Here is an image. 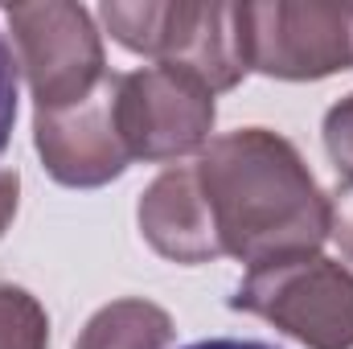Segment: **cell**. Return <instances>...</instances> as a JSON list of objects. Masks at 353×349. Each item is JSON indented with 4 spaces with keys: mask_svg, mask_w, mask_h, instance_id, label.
Wrapping results in <instances>:
<instances>
[{
    "mask_svg": "<svg viewBox=\"0 0 353 349\" xmlns=\"http://www.w3.org/2000/svg\"><path fill=\"white\" fill-rule=\"evenodd\" d=\"M197 181L222 255H234L251 271L316 255L329 239V197L279 132L239 128L210 140L197 157Z\"/></svg>",
    "mask_w": 353,
    "mask_h": 349,
    "instance_id": "obj_1",
    "label": "cell"
},
{
    "mask_svg": "<svg viewBox=\"0 0 353 349\" xmlns=\"http://www.w3.org/2000/svg\"><path fill=\"white\" fill-rule=\"evenodd\" d=\"M107 33L157 66H176L201 79L214 94L234 90L247 74L239 33H234V4L218 0H144L119 4L107 0L99 8Z\"/></svg>",
    "mask_w": 353,
    "mask_h": 349,
    "instance_id": "obj_2",
    "label": "cell"
},
{
    "mask_svg": "<svg viewBox=\"0 0 353 349\" xmlns=\"http://www.w3.org/2000/svg\"><path fill=\"white\" fill-rule=\"evenodd\" d=\"M247 70L312 83L353 70V0H247L234 4Z\"/></svg>",
    "mask_w": 353,
    "mask_h": 349,
    "instance_id": "obj_3",
    "label": "cell"
},
{
    "mask_svg": "<svg viewBox=\"0 0 353 349\" xmlns=\"http://www.w3.org/2000/svg\"><path fill=\"white\" fill-rule=\"evenodd\" d=\"M230 308L263 317L308 349H353V271L321 251L247 271Z\"/></svg>",
    "mask_w": 353,
    "mask_h": 349,
    "instance_id": "obj_4",
    "label": "cell"
},
{
    "mask_svg": "<svg viewBox=\"0 0 353 349\" xmlns=\"http://www.w3.org/2000/svg\"><path fill=\"white\" fill-rule=\"evenodd\" d=\"M17 66L29 79L37 111H58L99 90L107 79L103 37L83 4H8Z\"/></svg>",
    "mask_w": 353,
    "mask_h": 349,
    "instance_id": "obj_5",
    "label": "cell"
},
{
    "mask_svg": "<svg viewBox=\"0 0 353 349\" xmlns=\"http://www.w3.org/2000/svg\"><path fill=\"white\" fill-rule=\"evenodd\" d=\"M115 119L132 161L165 165L205 152L218 107L214 90L189 70L144 66L115 79Z\"/></svg>",
    "mask_w": 353,
    "mask_h": 349,
    "instance_id": "obj_6",
    "label": "cell"
},
{
    "mask_svg": "<svg viewBox=\"0 0 353 349\" xmlns=\"http://www.w3.org/2000/svg\"><path fill=\"white\" fill-rule=\"evenodd\" d=\"M115 79L107 74L94 94L58 107L33 111V144L41 152L46 173L70 189H99L132 165V152L119 136L115 119Z\"/></svg>",
    "mask_w": 353,
    "mask_h": 349,
    "instance_id": "obj_7",
    "label": "cell"
},
{
    "mask_svg": "<svg viewBox=\"0 0 353 349\" xmlns=\"http://www.w3.org/2000/svg\"><path fill=\"white\" fill-rule=\"evenodd\" d=\"M136 218H140L144 243L165 259L193 267V263H210L222 255L214 214L197 181V165H169L144 189Z\"/></svg>",
    "mask_w": 353,
    "mask_h": 349,
    "instance_id": "obj_8",
    "label": "cell"
},
{
    "mask_svg": "<svg viewBox=\"0 0 353 349\" xmlns=\"http://www.w3.org/2000/svg\"><path fill=\"white\" fill-rule=\"evenodd\" d=\"M173 341V317L152 300H111L79 333L74 349H165Z\"/></svg>",
    "mask_w": 353,
    "mask_h": 349,
    "instance_id": "obj_9",
    "label": "cell"
},
{
    "mask_svg": "<svg viewBox=\"0 0 353 349\" xmlns=\"http://www.w3.org/2000/svg\"><path fill=\"white\" fill-rule=\"evenodd\" d=\"M0 349H50V317L37 296L0 283Z\"/></svg>",
    "mask_w": 353,
    "mask_h": 349,
    "instance_id": "obj_10",
    "label": "cell"
},
{
    "mask_svg": "<svg viewBox=\"0 0 353 349\" xmlns=\"http://www.w3.org/2000/svg\"><path fill=\"white\" fill-rule=\"evenodd\" d=\"M325 152L333 169L345 177V185H353V94L333 103L325 115Z\"/></svg>",
    "mask_w": 353,
    "mask_h": 349,
    "instance_id": "obj_11",
    "label": "cell"
},
{
    "mask_svg": "<svg viewBox=\"0 0 353 349\" xmlns=\"http://www.w3.org/2000/svg\"><path fill=\"white\" fill-rule=\"evenodd\" d=\"M12 123H17V58L0 33V157L12 140Z\"/></svg>",
    "mask_w": 353,
    "mask_h": 349,
    "instance_id": "obj_12",
    "label": "cell"
},
{
    "mask_svg": "<svg viewBox=\"0 0 353 349\" xmlns=\"http://www.w3.org/2000/svg\"><path fill=\"white\" fill-rule=\"evenodd\" d=\"M329 239L341 247L345 259H353V185H341L329 197Z\"/></svg>",
    "mask_w": 353,
    "mask_h": 349,
    "instance_id": "obj_13",
    "label": "cell"
},
{
    "mask_svg": "<svg viewBox=\"0 0 353 349\" xmlns=\"http://www.w3.org/2000/svg\"><path fill=\"white\" fill-rule=\"evenodd\" d=\"M17 206H21V177L17 169H0V235L17 218Z\"/></svg>",
    "mask_w": 353,
    "mask_h": 349,
    "instance_id": "obj_14",
    "label": "cell"
},
{
    "mask_svg": "<svg viewBox=\"0 0 353 349\" xmlns=\"http://www.w3.org/2000/svg\"><path fill=\"white\" fill-rule=\"evenodd\" d=\"M185 349H275L267 341H239V337H210V341H193Z\"/></svg>",
    "mask_w": 353,
    "mask_h": 349,
    "instance_id": "obj_15",
    "label": "cell"
}]
</instances>
